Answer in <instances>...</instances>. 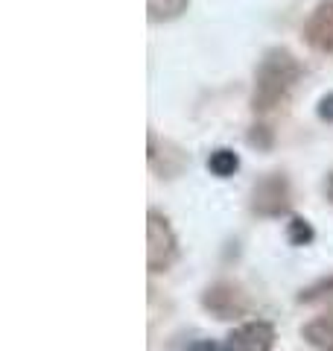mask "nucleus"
<instances>
[{
    "mask_svg": "<svg viewBox=\"0 0 333 351\" xmlns=\"http://www.w3.org/2000/svg\"><path fill=\"white\" fill-rule=\"evenodd\" d=\"M304 339L319 351H333V307H328L321 316L304 325Z\"/></svg>",
    "mask_w": 333,
    "mask_h": 351,
    "instance_id": "6e6552de",
    "label": "nucleus"
},
{
    "mask_svg": "<svg viewBox=\"0 0 333 351\" xmlns=\"http://www.w3.org/2000/svg\"><path fill=\"white\" fill-rule=\"evenodd\" d=\"M208 170L214 173L217 179H228V176H234L240 170V156L228 147H219L208 156Z\"/></svg>",
    "mask_w": 333,
    "mask_h": 351,
    "instance_id": "9d476101",
    "label": "nucleus"
},
{
    "mask_svg": "<svg viewBox=\"0 0 333 351\" xmlns=\"http://www.w3.org/2000/svg\"><path fill=\"white\" fill-rule=\"evenodd\" d=\"M304 76V64L286 47H269L263 59L254 68L251 85V112L254 114H272L290 103L295 85Z\"/></svg>",
    "mask_w": 333,
    "mask_h": 351,
    "instance_id": "f257e3e1",
    "label": "nucleus"
},
{
    "mask_svg": "<svg viewBox=\"0 0 333 351\" xmlns=\"http://www.w3.org/2000/svg\"><path fill=\"white\" fill-rule=\"evenodd\" d=\"M147 158H149V167L155 173H161V176H175V173H182L184 170V164H187V152L182 147H175L173 141H161L155 132H149V152H147Z\"/></svg>",
    "mask_w": 333,
    "mask_h": 351,
    "instance_id": "0eeeda50",
    "label": "nucleus"
},
{
    "mask_svg": "<svg viewBox=\"0 0 333 351\" xmlns=\"http://www.w3.org/2000/svg\"><path fill=\"white\" fill-rule=\"evenodd\" d=\"M147 267L149 272H166L179 258V237H175L170 219H166L161 211L147 214Z\"/></svg>",
    "mask_w": 333,
    "mask_h": 351,
    "instance_id": "7ed1b4c3",
    "label": "nucleus"
},
{
    "mask_svg": "<svg viewBox=\"0 0 333 351\" xmlns=\"http://www.w3.org/2000/svg\"><path fill=\"white\" fill-rule=\"evenodd\" d=\"M313 226L307 223V219H301V217H293L290 219V240L295 246H307V243H313Z\"/></svg>",
    "mask_w": 333,
    "mask_h": 351,
    "instance_id": "f8f14e48",
    "label": "nucleus"
},
{
    "mask_svg": "<svg viewBox=\"0 0 333 351\" xmlns=\"http://www.w3.org/2000/svg\"><path fill=\"white\" fill-rule=\"evenodd\" d=\"M290 179L284 173H266L251 191V208L260 217H281L290 211Z\"/></svg>",
    "mask_w": 333,
    "mask_h": 351,
    "instance_id": "20e7f679",
    "label": "nucleus"
},
{
    "mask_svg": "<svg viewBox=\"0 0 333 351\" xmlns=\"http://www.w3.org/2000/svg\"><path fill=\"white\" fill-rule=\"evenodd\" d=\"M304 41L316 53L333 56V0H321L304 21Z\"/></svg>",
    "mask_w": 333,
    "mask_h": 351,
    "instance_id": "423d86ee",
    "label": "nucleus"
},
{
    "mask_svg": "<svg viewBox=\"0 0 333 351\" xmlns=\"http://www.w3.org/2000/svg\"><path fill=\"white\" fill-rule=\"evenodd\" d=\"M205 311H210L217 319H240L249 313V295L243 293L237 284L231 281H217L214 287H208L202 295Z\"/></svg>",
    "mask_w": 333,
    "mask_h": 351,
    "instance_id": "39448f33",
    "label": "nucleus"
},
{
    "mask_svg": "<svg viewBox=\"0 0 333 351\" xmlns=\"http://www.w3.org/2000/svg\"><path fill=\"white\" fill-rule=\"evenodd\" d=\"M298 302L301 304H316V302H333V276L330 278H321L316 284H310L298 293Z\"/></svg>",
    "mask_w": 333,
    "mask_h": 351,
    "instance_id": "9b49d317",
    "label": "nucleus"
},
{
    "mask_svg": "<svg viewBox=\"0 0 333 351\" xmlns=\"http://www.w3.org/2000/svg\"><path fill=\"white\" fill-rule=\"evenodd\" d=\"M190 0H147V15L152 24H166L187 12Z\"/></svg>",
    "mask_w": 333,
    "mask_h": 351,
    "instance_id": "1a4fd4ad",
    "label": "nucleus"
},
{
    "mask_svg": "<svg viewBox=\"0 0 333 351\" xmlns=\"http://www.w3.org/2000/svg\"><path fill=\"white\" fill-rule=\"evenodd\" d=\"M272 346H275V328L263 319H251L237 325L222 343L202 339V343L190 346V351H272Z\"/></svg>",
    "mask_w": 333,
    "mask_h": 351,
    "instance_id": "f03ea898",
    "label": "nucleus"
},
{
    "mask_svg": "<svg viewBox=\"0 0 333 351\" xmlns=\"http://www.w3.org/2000/svg\"><path fill=\"white\" fill-rule=\"evenodd\" d=\"M316 114H319L321 120H328V123H333V91H330V94H325V97L319 100Z\"/></svg>",
    "mask_w": 333,
    "mask_h": 351,
    "instance_id": "ddd939ff",
    "label": "nucleus"
},
{
    "mask_svg": "<svg viewBox=\"0 0 333 351\" xmlns=\"http://www.w3.org/2000/svg\"><path fill=\"white\" fill-rule=\"evenodd\" d=\"M325 193H328V199L333 202V173L328 176V179H325Z\"/></svg>",
    "mask_w": 333,
    "mask_h": 351,
    "instance_id": "4468645a",
    "label": "nucleus"
}]
</instances>
